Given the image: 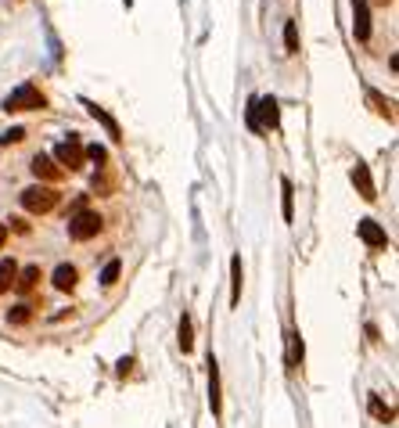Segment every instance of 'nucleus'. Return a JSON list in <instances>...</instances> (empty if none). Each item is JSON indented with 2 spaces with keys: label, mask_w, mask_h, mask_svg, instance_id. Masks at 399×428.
Returning <instances> with one entry per match:
<instances>
[{
  "label": "nucleus",
  "mask_w": 399,
  "mask_h": 428,
  "mask_svg": "<svg viewBox=\"0 0 399 428\" xmlns=\"http://www.w3.org/2000/svg\"><path fill=\"white\" fill-rule=\"evenodd\" d=\"M58 202H62V194L54 187H47V184H33V187L22 191V209L33 212V216H43V212L58 209Z\"/></svg>",
  "instance_id": "f257e3e1"
},
{
  "label": "nucleus",
  "mask_w": 399,
  "mask_h": 428,
  "mask_svg": "<svg viewBox=\"0 0 399 428\" xmlns=\"http://www.w3.org/2000/svg\"><path fill=\"white\" fill-rule=\"evenodd\" d=\"M40 109H47V97H43V90L33 87V83H22V87L4 101V112H40Z\"/></svg>",
  "instance_id": "f03ea898"
},
{
  "label": "nucleus",
  "mask_w": 399,
  "mask_h": 428,
  "mask_svg": "<svg viewBox=\"0 0 399 428\" xmlns=\"http://www.w3.org/2000/svg\"><path fill=\"white\" fill-rule=\"evenodd\" d=\"M101 227H104V216H101V212L83 209V212H76V216L69 220V238H72V241H90V238L101 234Z\"/></svg>",
  "instance_id": "7ed1b4c3"
},
{
  "label": "nucleus",
  "mask_w": 399,
  "mask_h": 428,
  "mask_svg": "<svg viewBox=\"0 0 399 428\" xmlns=\"http://www.w3.org/2000/svg\"><path fill=\"white\" fill-rule=\"evenodd\" d=\"M83 141H80V133H69L58 148H54V163L58 166H65V170H83Z\"/></svg>",
  "instance_id": "20e7f679"
},
{
  "label": "nucleus",
  "mask_w": 399,
  "mask_h": 428,
  "mask_svg": "<svg viewBox=\"0 0 399 428\" xmlns=\"http://www.w3.org/2000/svg\"><path fill=\"white\" fill-rule=\"evenodd\" d=\"M353 33L360 43L371 40V4L367 0H353Z\"/></svg>",
  "instance_id": "39448f33"
},
{
  "label": "nucleus",
  "mask_w": 399,
  "mask_h": 428,
  "mask_svg": "<svg viewBox=\"0 0 399 428\" xmlns=\"http://www.w3.org/2000/svg\"><path fill=\"white\" fill-rule=\"evenodd\" d=\"M33 173H36V180H50V184H54V180H62L65 170L54 163L50 155H33Z\"/></svg>",
  "instance_id": "423d86ee"
},
{
  "label": "nucleus",
  "mask_w": 399,
  "mask_h": 428,
  "mask_svg": "<svg viewBox=\"0 0 399 428\" xmlns=\"http://www.w3.org/2000/svg\"><path fill=\"white\" fill-rule=\"evenodd\" d=\"M209 407H212V417L223 414V396H219V367L216 360L209 356Z\"/></svg>",
  "instance_id": "0eeeda50"
},
{
  "label": "nucleus",
  "mask_w": 399,
  "mask_h": 428,
  "mask_svg": "<svg viewBox=\"0 0 399 428\" xmlns=\"http://www.w3.org/2000/svg\"><path fill=\"white\" fill-rule=\"evenodd\" d=\"M356 231H360V238H364L371 248H385V245H388V234H385L374 220H360V224H356Z\"/></svg>",
  "instance_id": "6e6552de"
},
{
  "label": "nucleus",
  "mask_w": 399,
  "mask_h": 428,
  "mask_svg": "<svg viewBox=\"0 0 399 428\" xmlns=\"http://www.w3.org/2000/svg\"><path fill=\"white\" fill-rule=\"evenodd\" d=\"M256 116H263L259 130H273L277 126V101L273 97H256Z\"/></svg>",
  "instance_id": "1a4fd4ad"
},
{
  "label": "nucleus",
  "mask_w": 399,
  "mask_h": 428,
  "mask_svg": "<svg viewBox=\"0 0 399 428\" xmlns=\"http://www.w3.org/2000/svg\"><path fill=\"white\" fill-rule=\"evenodd\" d=\"M87 109H90V116H94V119H97V123H101V126L108 130V137H111V141H123V130H119V123H116V119H111V116H108V112L101 109V104H94V101H87Z\"/></svg>",
  "instance_id": "9d476101"
},
{
  "label": "nucleus",
  "mask_w": 399,
  "mask_h": 428,
  "mask_svg": "<svg viewBox=\"0 0 399 428\" xmlns=\"http://www.w3.org/2000/svg\"><path fill=\"white\" fill-rule=\"evenodd\" d=\"M353 184L360 187V198H364V202H374V198H378V194H374V180H371V173H367L364 163L353 166Z\"/></svg>",
  "instance_id": "9b49d317"
},
{
  "label": "nucleus",
  "mask_w": 399,
  "mask_h": 428,
  "mask_svg": "<svg viewBox=\"0 0 399 428\" xmlns=\"http://www.w3.org/2000/svg\"><path fill=\"white\" fill-rule=\"evenodd\" d=\"M76 281H80V270H76V266H69V263H62L58 270H54V288H58V292H72Z\"/></svg>",
  "instance_id": "f8f14e48"
},
{
  "label": "nucleus",
  "mask_w": 399,
  "mask_h": 428,
  "mask_svg": "<svg viewBox=\"0 0 399 428\" xmlns=\"http://www.w3.org/2000/svg\"><path fill=\"white\" fill-rule=\"evenodd\" d=\"M241 281H245V270H241V256L231 259V306L241 302Z\"/></svg>",
  "instance_id": "ddd939ff"
},
{
  "label": "nucleus",
  "mask_w": 399,
  "mask_h": 428,
  "mask_svg": "<svg viewBox=\"0 0 399 428\" xmlns=\"http://www.w3.org/2000/svg\"><path fill=\"white\" fill-rule=\"evenodd\" d=\"M15 278H18V263L15 259H0V295L11 292Z\"/></svg>",
  "instance_id": "4468645a"
},
{
  "label": "nucleus",
  "mask_w": 399,
  "mask_h": 428,
  "mask_svg": "<svg viewBox=\"0 0 399 428\" xmlns=\"http://www.w3.org/2000/svg\"><path fill=\"white\" fill-rule=\"evenodd\" d=\"M280 194H284V198H280V205H284V220L292 224V216H295V187H292L288 177L280 180Z\"/></svg>",
  "instance_id": "2eb2a0df"
},
{
  "label": "nucleus",
  "mask_w": 399,
  "mask_h": 428,
  "mask_svg": "<svg viewBox=\"0 0 399 428\" xmlns=\"http://www.w3.org/2000/svg\"><path fill=\"white\" fill-rule=\"evenodd\" d=\"M36 285H40V266H26V270H18V278H15L18 292H33Z\"/></svg>",
  "instance_id": "dca6fc26"
},
{
  "label": "nucleus",
  "mask_w": 399,
  "mask_h": 428,
  "mask_svg": "<svg viewBox=\"0 0 399 428\" xmlns=\"http://www.w3.org/2000/svg\"><path fill=\"white\" fill-rule=\"evenodd\" d=\"M119 274H123V259H108V263H104V270H101V285L111 288V285L119 281Z\"/></svg>",
  "instance_id": "f3484780"
},
{
  "label": "nucleus",
  "mask_w": 399,
  "mask_h": 428,
  "mask_svg": "<svg viewBox=\"0 0 399 428\" xmlns=\"http://www.w3.org/2000/svg\"><path fill=\"white\" fill-rule=\"evenodd\" d=\"M29 320H33V306H11L8 309V324H15V328H22V324H29Z\"/></svg>",
  "instance_id": "a211bd4d"
},
{
  "label": "nucleus",
  "mask_w": 399,
  "mask_h": 428,
  "mask_svg": "<svg viewBox=\"0 0 399 428\" xmlns=\"http://www.w3.org/2000/svg\"><path fill=\"white\" fill-rule=\"evenodd\" d=\"M180 349H184V353L195 349V328H191V317H187V313L180 317Z\"/></svg>",
  "instance_id": "6ab92c4d"
},
{
  "label": "nucleus",
  "mask_w": 399,
  "mask_h": 428,
  "mask_svg": "<svg viewBox=\"0 0 399 428\" xmlns=\"http://www.w3.org/2000/svg\"><path fill=\"white\" fill-rule=\"evenodd\" d=\"M83 155L90 158V163H97V170H104V166H108V151H104L101 144H90V148H83Z\"/></svg>",
  "instance_id": "aec40b11"
},
{
  "label": "nucleus",
  "mask_w": 399,
  "mask_h": 428,
  "mask_svg": "<svg viewBox=\"0 0 399 428\" xmlns=\"http://www.w3.org/2000/svg\"><path fill=\"white\" fill-rule=\"evenodd\" d=\"M284 47H288V55H299V29H295V22L284 26Z\"/></svg>",
  "instance_id": "412c9836"
},
{
  "label": "nucleus",
  "mask_w": 399,
  "mask_h": 428,
  "mask_svg": "<svg viewBox=\"0 0 399 428\" xmlns=\"http://www.w3.org/2000/svg\"><path fill=\"white\" fill-rule=\"evenodd\" d=\"M367 101L374 104V109H378L381 116H388V119H392V101H385V97H381L378 90H367Z\"/></svg>",
  "instance_id": "4be33fe9"
},
{
  "label": "nucleus",
  "mask_w": 399,
  "mask_h": 428,
  "mask_svg": "<svg viewBox=\"0 0 399 428\" xmlns=\"http://www.w3.org/2000/svg\"><path fill=\"white\" fill-rule=\"evenodd\" d=\"M371 414H374L378 421H392V410H388V407H385L378 396H371Z\"/></svg>",
  "instance_id": "5701e85b"
},
{
  "label": "nucleus",
  "mask_w": 399,
  "mask_h": 428,
  "mask_svg": "<svg viewBox=\"0 0 399 428\" xmlns=\"http://www.w3.org/2000/svg\"><path fill=\"white\" fill-rule=\"evenodd\" d=\"M22 137H26V130H18V126H15V130H8V133H0V144H18Z\"/></svg>",
  "instance_id": "b1692460"
},
{
  "label": "nucleus",
  "mask_w": 399,
  "mask_h": 428,
  "mask_svg": "<svg viewBox=\"0 0 399 428\" xmlns=\"http://www.w3.org/2000/svg\"><path fill=\"white\" fill-rule=\"evenodd\" d=\"M302 363V342H299V335H292V367H299Z\"/></svg>",
  "instance_id": "393cba45"
},
{
  "label": "nucleus",
  "mask_w": 399,
  "mask_h": 428,
  "mask_svg": "<svg viewBox=\"0 0 399 428\" xmlns=\"http://www.w3.org/2000/svg\"><path fill=\"white\" fill-rule=\"evenodd\" d=\"M4 241H8V227L0 224V248H4Z\"/></svg>",
  "instance_id": "a878e982"
},
{
  "label": "nucleus",
  "mask_w": 399,
  "mask_h": 428,
  "mask_svg": "<svg viewBox=\"0 0 399 428\" xmlns=\"http://www.w3.org/2000/svg\"><path fill=\"white\" fill-rule=\"evenodd\" d=\"M378 4H392V0H378Z\"/></svg>",
  "instance_id": "bb28decb"
}]
</instances>
